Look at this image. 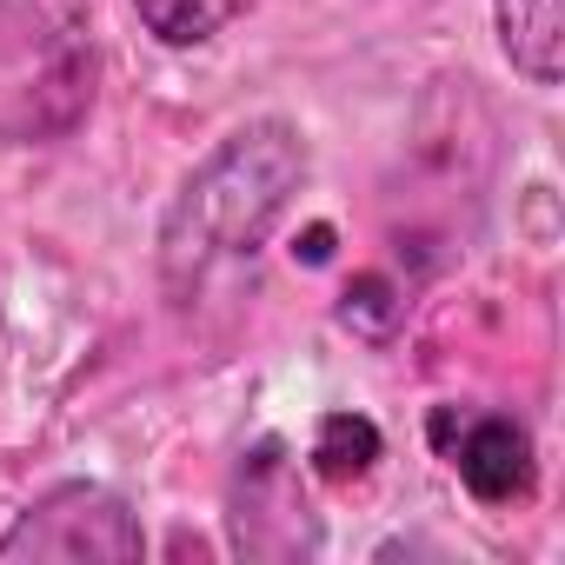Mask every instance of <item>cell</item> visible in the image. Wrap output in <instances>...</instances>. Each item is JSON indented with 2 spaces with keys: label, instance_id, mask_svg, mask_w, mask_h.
I'll use <instances>...</instances> for the list:
<instances>
[{
  "label": "cell",
  "instance_id": "3",
  "mask_svg": "<svg viewBox=\"0 0 565 565\" xmlns=\"http://www.w3.org/2000/svg\"><path fill=\"white\" fill-rule=\"evenodd\" d=\"M147 552V532L134 519V505L120 492H107L100 479H61L47 486L34 505L14 512V525L0 532V565H21V558H54V565H127Z\"/></svg>",
  "mask_w": 565,
  "mask_h": 565
},
{
  "label": "cell",
  "instance_id": "1",
  "mask_svg": "<svg viewBox=\"0 0 565 565\" xmlns=\"http://www.w3.org/2000/svg\"><path fill=\"white\" fill-rule=\"evenodd\" d=\"M307 134L279 114L220 134L160 213V279L173 300H193L226 266H246L307 186Z\"/></svg>",
  "mask_w": 565,
  "mask_h": 565
},
{
  "label": "cell",
  "instance_id": "7",
  "mask_svg": "<svg viewBox=\"0 0 565 565\" xmlns=\"http://www.w3.org/2000/svg\"><path fill=\"white\" fill-rule=\"evenodd\" d=\"M380 452H386V439H380V426L366 419V413H327L320 426H313V472L320 479H333V486H353V479H366L373 466H380Z\"/></svg>",
  "mask_w": 565,
  "mask_h": 565
},
{
  "label": "cell",
  "instance_id": "5",
  "mask_svg": "<svg viewBox=\"0 0 565 565\" xmlns=\"http://www.w3.org/2000/svg\"><path fill=\"white\" fill-rule=\"evenodd\" d=\"M492 34L525 87H558L565 74V0H492Z\"/></svg>",
  "mask_w": 565,
  "mask_h": 565
},
{
  "label": "cell",
  "instance_id": "9",
  "mask_svg": "<svg viewBox=\"0 0 565 565\" xmlns=\"http://www.w3.org/2000/svg\"><path fill=\"white\" fill-rule=\"evenodd\" d=\"M340 320L380 340V333H386V327L399 320V300H393V287H386V279H380V273H366V279H353V294H347V307H340Z\"/></svg>",
  "mask_w": 565,
  "mask_h": 565
},
{
  "label": "cell",
  "instance_id": "4",
  "mask_svg": "<svg viewBox=\"0 0 565 565\" xmlns=\"http://www.w3.org/2000/svg\"><path fill=\"white\" fill-rule=\"evenodd\" d=\"M426 439L479 505H519L539 486L532 433H525V419H512L499 406H433Z\"/></svg>",
  "mask_w": 565,
  "mask_h": 565
},
{
  "label": "cell",
  "instance_id": "2",
  "mask_svg": "<svg viewBox=\"0 0 565 565\" xmlns=\"http://www.w3.org/2000/svg\"><path fill=\"white\" fill-rule=\"evenodd\" d=\"M94 41L47 0H0V140H67L94 107Z\"/></svg>",
  "mask_w": 565,
  "mask_h": 565
},
{
  "label": "cell",
  "instance_id": "6",
  "mask_svg": "<svg viewBox=\"0 0 565 565\" xmlns=\"http://www.w3.org/2000/svg\"><path fill=\"white\" fill-rule=\"evenodd\" d=\"M266 519L287 525L294 552L313 545V532H307V505H300V492H294V466L279 459V446H259V452L246 459V472H239V512H233V525H239V552H253V539H259Z\"/></svg>",
  "mask_w": 565,
  "mask_h": 565
},
{
  "label": "cell",
  "instance_id": "8",
  "mask_svg": "<svg viewBox=\"0 0 565 565\" xmlns=\"http://www.w3.org/2000/svg\"><path fill=\"white\" fill-rule=\"evenodd\" d=\"M253 0H134L140 28L160 41V47H206L213 34H226Z\"/></svg>",
  "mask_w": 565,
  "mask_h": 565
}]
</instances>
